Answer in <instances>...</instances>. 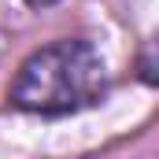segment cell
I'll list each match as a JSON object with an SVG mask.
<instances>
[{
    "label": "cell",
    "mask_w": 159,
    "mask_h": 159,
    "mask_svg": "<svg viewBox=\"0 0 159 159\" xmlns=\"http://www.w3.org/2000/svg\"><path fill=\"white\" fill-rule=\"evenodd\" d=\"M22 4H30V7H37V11H44V7H52V4H59V0H22Z\"/></svg>",
    "instance_id": "cell-2"
},
{
    "label": "cell",
    "mask_w": 159,
    "mask_h": 159,
    "mask_svg": "<svg viewBox=\"0 0 159 159\" xmlns=\"http://www.w3.org/2000/svg\"><path fill=\"white\" fill-rule=\"evenodd\" d=\"M107 93V63L85 37H59L30 52L7 89L11 107L26 115H74Z\"/></svg>",
    "instance_id": "cell-1"
}]
</instances>
